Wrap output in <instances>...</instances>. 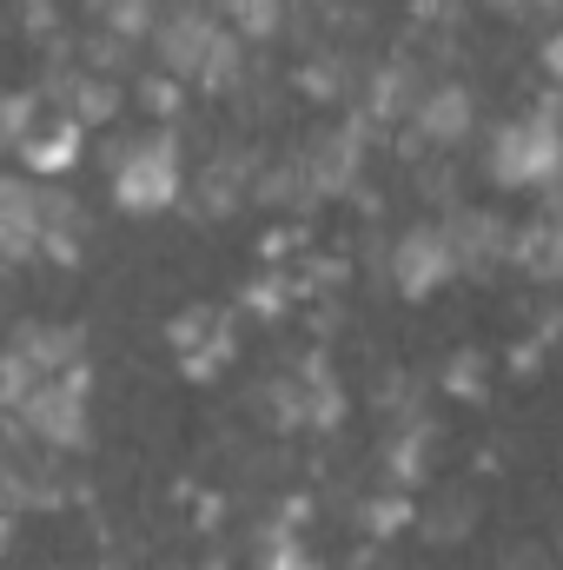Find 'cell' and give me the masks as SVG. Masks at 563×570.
Here are the masks:
<instances>
[{
	"label": "cell",
	"mask_w": 563,
	"mask_h": 570,
	"mask_svg": "<svg viewBox=\"0 0 563 570\" xmlns=\"http://www.w3.org/2000/svg\"><path fill=\"white\" fill-rule=\"evenodd\" d=\"M444 246H451V273H497L511 259V226L497 213H451L444 226Z\"/></svg>",
	"instance_id": "5b68a950"
},
{
	"label": "cell",
	"mask_w": 563,
	"mask_h": 570,
	"mask_svg": "<svg viewBox=\"0 0 563 570\" xmlns=\"http://www.w3.org/2000/svg\"><path fill=\"white\" fill-rule=\"evenodd\" d=\"M365 120H352V127H332V134H318V140L298 153V166H305V179H312V193L318 199H332V193H352L358 186V173H365Z\"/></svg>",
	"instance_id": "277c9868"
},
{
	"label": "cell",
	"mask_w": 563,
	"mask_h": 570,
	"mask_svg": "<svg viewBox=\"0 0 563 570\" xmlns=\"http://www.w3.org/2000/svg\"><path fill=\"white\" fill-rule=\"evenodd\" d=\"M7 358H20L33 379H53V372L80 365V332L73 325H20L13 345H7Z\"/></svg>",
	"instance_id": "9c48e42d"
},
{
	"label": "cell",
	"mask_w": 563,
	"mask_h": 570,
	"mask_svg": "<svg viewBox=\"0 0 563 570\" xmlns=\"http://www.w3.org/2000/svg\"><path fill=\"white\" fill-rule=\"evenodd\" d=\"M471 94L457 87V80H437V87H424L418 100H412V127H418V140L431 146H457L471 134Z\"/></svg>",
	"instance_id": "52a82bcc"
},
{
	"label": "cell",
	"mask_w": 563,
	"mask_h": 570,
	"mask_svg": "<svg viewBox=\"0 0 563 570\" xmlns=\"http://www.w3.org/2000/svg\"><path fill=\"white\" fill-rule=\"evenodd\" d=\"M100 13H107L113 40H140L159 27V0H100Z\"/></svg>",
	"instance_id": "5bb4252c"
},
{
	"label": "cell",
	"mask_w": 563,
	"mask_h": 570,
	"mask_svg": "<svg viewBox=\"0 0 563 570\" xmlns=\"http://www.w3.org/2000/svg\"><path fill=\"white\" fill-rule=\"evenodd\" d=\"M27 27L47 33V27H53V7H47V0H27Z\"/></svg>",
	"instance_id": "ffe728a7"
},
{
	"label": "cell",
	"mask_w": 563,
	"mask_h": 570,
	"mask_svg": "<svg viewBox=\"0 0 563 570\" xmlns=\"http://www.w3.org/2000/svg\"><path fill=\"white\" fill-rule=\"evenodd\" d=\"M511 259H517V266H531L537 279H557V226H551V213H544V219H531L524 233H511Z\"/></svg>",
	"instance_id": "7c38bea8"
},
{
	"label": "cell",
	"mask_w": 563,
	"mask_h": 570,
	"mask_svg": "<svg viewBox=\"0 0 563 570\" xmlns=\"http://www.w3.org/2000/svg\"><path fill=\"white\" fill-rule=\"evenodd\" d=\"M80 134H87V127L60 114V120L33 127V134L20 140V153H27V166H33V173H67V166H73V153H80Z\"/></svg>",
	"instance_id": "8fae6325"
},
{
	"label": "cell",
	"mask_w": 563,
	"mask_h": 570,
	"mask_svg": "<svg viewBox=\"0 0 563 570\" xmlns=\"http://www.w3.org/2000/svg\"><path fill=\"white\" fill-rule=\"evenodd\" d=\"M491 7H497V13H524V0H491Z\"/></svg>",
	"instance_id": "44dd1931"
},
{
	"label": "cell",
	"mask_w": 563,
	"mask_h": 570,
	"mask_svg": "<svg viewBox=\"0 0 563 570\" xmlns=\"http://www.w3.org/2000/svg\"><path fill=\"white\" fill-rule=\"evenodd\" d=\"M259 570H318L312 551L292 538V524H266L259 531Z\"/></svg>",
	"instance_id": "4fadbf2b"
},
{
	"label": "cell",
	"mask_w": 563,
	"mask_h": 570,
	"mask_svg": "<svg viewBox=\"0 0 563 570\" xmlns=\"http://www.w3.org/2000/svg\"><path fill=\"white\" fill-rule=\"evenodd\" d=\"M140 100H146V107H152V114H172V100H179V87L152 73V80H140Z\"/></svg>",
	"instance_id": "d6986e66"
},
{
	"label": "cell",
	"mask_w": 563,
	"mask_h": 570,
	"mask_svg": "<svg viewBox=\"0 0 563 570\" xmlns=\"http://www.w3.org/2000/svg\"><path fill=\"white\" fill-rule=\"evenodd\" d=\"M392 273H398V285H405L412 298L437 292V285L451 279V246H444V226H412V233L398 239Z\"/></svg>",
	"instance_id": "ba28073f"
},
{
	"label": "cell",
	"mask_w": 563,
	"mask_h": 570,
	"mask_svg": "<svg viewBox=\"0 0 563 570\" xmlns=\"http://www.w3.org/2000/svg\"><path fill=\"white\" fill-rule=\"evenodd\" d=\"M477 385H484V365H477V352H464V358H451V392H464V399H477Z\"/></svg>",
	"instance_id": "e0dca14e"
},
{
	"label": "cell",
	"mask_w": 563,
	"mask_h": 570,
	"mask_svg": "<svg viewBox=\"0 0 563 570\" xmlns=\"http://www.w3.org/2000/svg\"><path fill=\"white\" fill-rule=\"evenodd\" d=\"M87 392H93V372H87V365H67V372L40 379V385L20 399L27 431H33L40 444H60V451L87 444Z\"/></svg>",
	"instance_id": "7a4b0ae2"
},
{
	"label": "cell",
	"mask_w": 563,
	"mask_h": 570,
	"mask_svg": "<svg viewBox=\"0 0 563 570\" xmlns=\"http://www.w3.org/2000/svg\"><path fill=\"white\" fill-rule=\"evenodd\" d=\"M491 179L497 186H551L557 179V127H551V100L537 107V120H511L491 140Z\"/></svg>",
	"instance_id": "3957f363"
},
{
	"label": "cell",
	"mask_w": 563,
	"mask_h": 570,
	"mask_svg": "<svg viewBox=\"0 0 563 570\" xmlns=\"http://www.w3.org/2000/svg\"><path fill=\"white\" fill-rule=\"evenodd\" d=\"M233 20H239L246 40H266V33H279L285 0H233Z\"/></svg>",
	"instance_id": "2e32d148"
},
{
	"label": "cell",
	"mask_w": 563,
	"mask_h": 570,
	"mask_svg": "<svg viewBox=\"0 0 563 570\" xmlns=\"http://www.w3.org/2000/svg\"><path fill=\"white\" fill-rule=\"evenodd\" d=\"M107 166H113V199L127 213H159L179 199V140L172 134L107 146Z\"/></svg>",
	"instance_id": "6da1fadb"
},
{
	"label": "cell",
	"mask_w": 563,
	"mask_h": 570,
	"mask_svg": "<svg viewBox=\"0 0 563 570\" xmlns=\"http://www.w3.org/2000/svg\"><path fill=\"white\" fill-rule=\"evenodd\" d=\"M471 518H477L471 504H444V511L431 518V538H457V531H471Z\"/></svg>",
	"instance_id": "ac0fdd59"
},
{
	"label": "cell",
	"mask_w": 563,
	"mask_h": 570,
	"mask_svg": "<svg viewBox=\"0 0 563 570\" xmlns=\"http://www.w3.org/2000/svg\"><path fill=\"white\" fill-rule=\"evenodd\" d=\"M358 518H365V531H372V538H392V531L412 518V498H405V491H378Z\"/></svg>",
	"instance_id": "9a60e30c"
},
{
	"label": "cell",
	"mask_w": 563,
	"mask_h": 570,
	"mask_svg": "<svg viewBox=\"0 0 563 570\" xmlns=\"http://www.w3.org/2000/svg\"><path fill=\"white\" fill-rule=\"evenodd\" d=\"M53 94H67V120H80V127H107V120L120 114V87H113V73L53 80Z\"/></svg>",
	"instance_id": "30bf717a"
},
{
	"label": "cell",
	"mask_w": 563,
	"mask_h": 570,
	"mask_svg": "<svg viewBox=\"0 0 563 570\" xmlns=\"http://www.w3.org/2000/svg\"><path fill=\"white\" fill-rule=\"evenodd\" d=\"M152 40H159V53H166V73H179V80H199L206 53L219 47V27H213L199 7H172V13H159Z\"/></svg>",
	"instance_id": "8992f818"
}]
</instances>
